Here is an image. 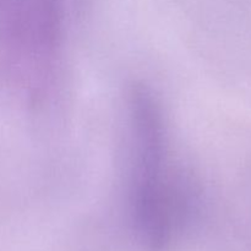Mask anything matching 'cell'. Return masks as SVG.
Instances as JSON below:
<instances>
[{"label": "cell", "instance_id": "obj_2", "mask_svg": "<svg viewBox=\"0 0 251 251\" xmlns=\"http://www.w3.org/2000/svg\"><path fill=\"white\" fill-rule=\"evenodd\" d=\"M61 36L58 0H0V37L33 66L55 56Z\"/></svg>", "mask_w": 251, "mask_h": 251}, {"label": "cell", "instance_id": "obj_1", "mask_svg": "<svg viewBox=\"0 0 251 251\" xmlns=\"http://www.w3.org/2000/svg\"><path fill=\"white\" fill-rule=\"evenodd\" d=\"M130 132L129 196L139 235L152 251L171 244L179 207L168 176V140L163 113L156 96L144 83L127 92Z\"/></svg>", "mask_w": 251, "mask_h": 251}]
</instances>
